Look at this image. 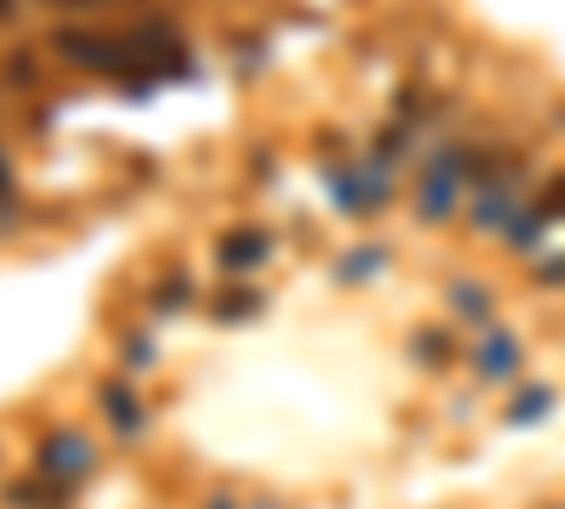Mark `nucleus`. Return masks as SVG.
I'll return each instance as SVG.
<instances>
[{
	"label": "nucleus",
	"instance_id": "2",
	"mask_svg": "<svg viewBox=\"0 0 565 509\" xmlns=\"http://www.w3.org/2000/svg\"><path fill=\"white\" fill-rule=\"evenodd\" d=\"M260 250H266V238H260V233H238L232 244H221V261H244V266H249Z\"/></svg>",
	"mask_w": 565,
	"mask_h": 509
},
{
	"label": "nucleus",
	"instance_id": "3",
	"mask_svg": "<svg viewBox=\"0 0 565 509\" xmlns=\"http://www.w3.org/2000/svg\"><path fill=\"white\" fill-rule=\"evenodd\" d=\"M481 368H487V374H509V368H514V346H509V340H492Z\"/></svg>",
	"mask_w": 565,
	"mask_h": 509
},
{
	"label": "nucleus",
	"instance_id": "1",
	"mask_svg": "<svg viewBox=\"0 0 565 509\" xmlns=\"http://www.w3.org/2000/svg\"><path fill=\"white\" fill-rule=\"evenodd\" d=\"M40 458H45L52 470H85V465H90V447H85L79 436H57V442L45 447Z\"/></svg>",
	"mask_w": 565,
	"mask_h": 509
}]
</instances>
